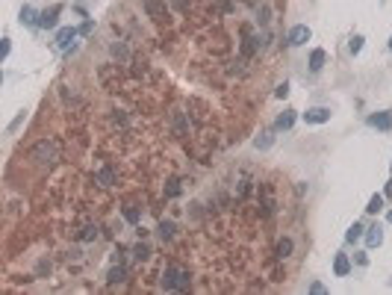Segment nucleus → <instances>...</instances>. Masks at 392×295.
I'll return each mask as SVG.
<instances>
[{
  "instance_id": "obj_26",
  "label": "nucleus",
  "mask_w": 392,
  "mask_h": 295,
  "mask_svg": "<svg viewBox=\"0 0 392 295\" xmlns=\"http://www.w3.org/2000/svg\"><path fill=\"white\" fill-rule=\"evenodd\" d=\"M94 236H97V230H94V228H86L80 239H83V242H89V239H94Z\"/></svg>"
},
{
  "instance_id": "obj_15",
  "label": "nucleus",
  "mask_w": 392,
  "mask_h": 295,
  "mask_svg": "<svg viewBox=\"0 0 392 295\" xmlns=\"http://www.w3.org/2000/svg\"><path fill=\"white\" fill-rule=\"evenodd\" d=\"M124 222H130V225H139V222H142V213H139V207H124Z\"/></svg>"
},
{
  "instance_id": "obj_24",
  "label": "nucleus",
  "mask_w": 392,
  "mask_h": 295,
  "mask_svg": "<svg viewBox=\"0 0 392 295\" xmlns=\"http://www.w3.org/2000/svg\"><path fill=\"white\" fill-rule=\"evenodd\" d=\"M136 257H139V260H148V257H151V248H148V245H136Z\"/></svg>"
},
{
  "instance_id": "obj_23",
  "label": "nucleus",
  "mask_w": 392,
  "mask_h": 295,
  "mask_svg": "<svg viewBox=\"0 0 392 295\" xmlns=\"http://www.w3.org/2000/svg\"><path fill=\"white\" fill-rule=\"evenodd\" d=\"M165 195H168V198H177V195H180V183H177V180H168V189H165Z\"/></svg>"
},
{
  "instance_id": "obj_21",
  "label": "nucleus",
  "mask_w": 392,
  "mask_h": 295,
  "mask_svg": "<svg viewBox=\"0 0 392 295\" xmlns=\"http://www.w3.org/2000/svg\"><path fill=\"white\" fill-rule=\"evenodd\" d=\"M271 142H274V136H271V133H263V136H260L254 145H257L260 151H266V148H271Z\"/></svg>"
},
{
  "instance_id": "obj_7",
  "label": "nucleus",
  "mask_w": 392,
  "mask_h": 295,
  "mask_svg": "<svg viewBox=\"0 0 392 295\" xmlns=\"http://www.w3.org/2000/svg\"><path fill=\"white\" fill-rule=\"evenodd\" d=\"M369 127H378V130H390L392 127V112H375V115H369Z\"/></svg>"
},
{
  "instance_id": "obj_6",
  "label": "nucleus",
  "mask_w": 392,
  "mask_h": 295,
  "mask_svg": "<svg viewBox=\"0 0 392 295\" xmlns=\"http://www.w3.org/2000/svg\"><path fill=\"white\" fill-rule=\"evenodd\" d=\"M59 12H62V6H50V9H44V12H38V27H56V18H59Z\"/></svg>"
},
{
  "instance_id": "obj_12",
  "label": "nucleus",
  "mask_w": 392,
  "mask_h": 295,
  "mask_svg": "<svg viewBox=\"0 0 392 295\" xmlns=\"http://www.w3.org/2000/svg\"><path fill=\"white\" fill-rule=\"evenodd\" d=\"M21 24H35V27H38V15H35L32 6H24V9H21Z\"/></svg>"
},
{
  "instance_id": "obj_19",
  "label": "nucleus",
  "mask_w": 392,
  "mask_h": 295,
  "mask_svg": "<svg viewBox=\"0 0 392 295\" xmlns=\"http://www.w3.org/2000/svg\"><path fill=\"white\" fill-rule=\"evenodd\" d=\"M97 180H100L103 186H112V183H115V171H109V168H103V171H97Z\"/></svg>"
},
{
  "instance_id": "obj_25",
  "label": "nucleus",
  "mask_w": 392,
  "mask_h": 295,
  "mask_svg": "<svg viewBox=\"0 0 392 295\" xmlns=\"http://www.w3.org/2000/svg\"><path fill=\"white\" fill-rule=\"evenodd\" d=\"M274 95H277V98H286V95H289V83H280V86L274 89Z\"/></svg>"
},
{
  "instance_id": "obj_14",
  "label": "nucleus",
  "mask_w": 392,
  "mask_h": 295,
  "mask_svg": "<svg viewBox=\"0 0 392 295\" xmlns=\"http://www.w3.org/2000/svg\"><path fill=\"white\" fill-rule=\"evenodd\" d=\"M384 210V195H372V201H369V207H366V213H372V216H378Z\"/></svg>"
},
{
  "instance_id": "obj_27",
  "label": "nucleus",
  "mask_w": 392,
  "mask_h": 295,
  "mask_svg": "<svg viewBox=\"0 0 392 295\" xmlns=\"http://www.w3.org/2000/svg\"><path fill=\"white\" fill-rule=\"evenodd\" d=\"M310 293L322 295V293H325V284H319V281H313V284H310Z\"/></svg>"
},
{
  "instance_id": "obj_16",
  "label": "nucleus",
  "mask_w": 392,
  "mask_h": 295,
  "mask_svg": "<svg viewBox=\"0 0 392 295\" xmlns=\"http://www.w3.org/2000/svg\"><path fill=\"white\" fill-rule=\"evenodd\" d=\"M156 233H159V239H162V242H168V239L174 236V225H171V222H162V225L156 228Z\"/></svg>"
},
{
  "instance_id": "obj_5",
  "label": "nucleus",
  "mask_w": 392,
  "mask_h": 295,
  "mask_svg": "<svg viewBox=\"0 0 392 295\" xmlns=\"http://www.w3.org/2000/svg\"><path fill=\"white\" fill-rule=\"evenodd\" d=\"M74 38H77V30H74V27H62V30L56 33V44H59L62 50H74V44H71Z\"/></svg>"
},
{
  "instance_id": "obj_28",
  "label": "nucleus",
  "mask_w": 392,
  "mask_h": 295,
  "mask_svg": "<svg viewBox=\"0 0 392 295\" xmlns=\"http://www.w3.org/2000/svg\"><path fill=\"white\" fill-rule=\"evenodd\" d=\"M387 222H390V225H392V210H390V213H387Z\"/></svg>"
},
{
  "instance_id": "obj_29",
  "label": "nucleus",
  "mask_w": 392,
  "mask_h": 295,
  "mask_svg": "<svg viewBox=\"0 0 392 295\" xmlns=\"http://www.w3.org/2000/svg\"><path fill=\"white\" fill-rule=\"evenodd\" d=\"M390 50H392V35H390Z\"/></svg>"
},
{
  "instance_id": "obj_10",
  "label": "nucleus",
  "mask_w": 392,
  "mask_h": 295,
  "mask_svg": "<svg viewBox=\"0 0 392 295\" xmlns=\"http://www.w3.org/2000/svg\"><path fill=\"white\" fill-rule=\"evenodd\" d=\"M381 242H384V230H381L378 225L369 228V233H366V245H369V248H378Z\"/></svg>"
},
{
  "instance_id": "obj_22",
  "label": "nucleus",
  "mask_w": 392,
  "mask_h": 295,
  "mask_svg": "<svg viewBox=\"0 0 392 295\" xmlns=\"http://www.w3.org/2000/svg\"><path fill=\"white\" fill-rule=\"evenodd\" d=\"M112 56H118V59H127V44H112Z\"/></svg>"
},
{
  "instance_id": "obj_17",
  "label": "nucleus",
  "mask_w": 392,
  "mask_h": 295,
  "mask_svg": "<svg viewBox=\"0 0 392 295\" xmlns=\"http://www.w3.org/2000/svg\"><path fill=\"white\" fill-rule=\"evenodd\" d=\"M124 278H127V269H121V266H118V269H109V275H106L109 284H121Z\"/></svg>"
},
{
  "instance_id": "obj_18",
  "label": "nucleus",
  "mask_w": 392,
  "mask_h": 295,
  "mask_svg": "<svg viewBox=\"0 0 392 295\" xmlns=\"http://www.w3.org/2000/svg\"><path fill=\"white\" fill-rule=\"evenodd\" d=\"M363 41H366V38H363V35H351V41H348V50H351V53H354V56H357V53H360V50H363Z\"/></svg>"
},
{
  "instance_id": "obj_3",
  "label": "nucleus",
  "mask_w": 392,
  "mask_h": 295,
  "mask_svg": "<svg viewBox=\"0 0 392 295\" xmlns=\"http://www.w3.org/2000/svg\"><path fill=\"white\" fill-rule=\"evenodd\" d=\"M142 6H145V12H148L151 18H156V21H165V18H168L165 0H142Z\"/></svg>"
},
{
  "instance_id": "obj_2",
  "label": "nucleus",
  "mask_w": 392,
  "mask_h": 295,
  "mask_svg": "<svg viewBox=\"0 0 392 295\" xmlns=\"http://www.w3.org/2000/svg\"><path fill=\"white\" fill-rule=\"evenodd\" d=\"M310 41V27L307 24H295L292 30H289V35H286V44L289 47H301V44H307Z\"/></svg>"
},
{
  "instance_id": "obj_13",
  "label": "nucleus",
  "mask_w": 392,
  "mask_h": 295,
  "mask_svg": "<svg viewBox=\"0 0 392 295\" xmlns=\"http://www.w3.org/2000/svg\"><path fill=\"white\" fill-rule=\"evenodd\" d=\"M292 248H295V242H292L289 236H283V239L277 242V257H289V254H292Z\"/></svg>"
},
{
  "instance_id": "obj_20",
  "label": "nucleus",
  "mask_w": 392,
  "mask_h": 295,
  "mask_svg": "<svg viewBox=\"0 0 392 295\" xmlns=\"http://www.w3.org/2000/svg\"><path fill=\"white\" fill-rule=\"evenodd\" d=\"M360 236H363V225H357V222H354V225L348 228V233H345V239H348V242H354V239H360Z\"/></svg>"
},
{
  "instance_id": "obj_1",
  "label": "nucleus",
  "mask_w": 392,
  "mask_h": 295,
  "mask_svg": "<svg viewBox=\"0 0 392 295\" xmlns=\"http://www.w3.org/2000/svg\"><path fill=\"white\" fill-rule=\"evenodd\" d=\"M162 287L165 290H189V272H180L177 266H168L162 272Z\"/></svg>"
},
{
  "instance_id": "obj_8",
  "label": "nucleus",
  "mask_w": 392,
  "mask_h": 295,
  "mask_svg": "<svg viewBox=\"0 0 392 295\" xmlns=\"http://www.w3.org/2000/svg\"><path fill=\"white\" fill-rule=\"evenodd\" d=\"M351 272V260H348V254H336L333 257V275L336 278H345Z\"/></svg>"
},
{
  "instance_id": "obj_9",
  "label": "nucleus",
  "mask_w": 392,
  "mask_h": 295,
  "mask_svg": "<svg viewBox=\"0 0 392 295\" xmlns=\"http://www.w3.org/2000/svg\"><path fill=\"white\" fill-rule=\"evenodd\" d=\"M325 59H328V56H325V50H322V47H316V50L310 53V71H313V74H319V71L325 68Z\"/></svg>"
},
{
  "instance_id": "obj_4",
  "label": "nucleus",
  "mask_w": 392,
  "mask_h": 295,
  "mask_svg": "<svg viewBox=\"0 0 392 295\" xmlns=\"http://www.w3.org/2000/svg\"><path fill=\"white\" fill-rule=\"evenodd\" d=\"M304 121L307 124H325V121H331V109L328 106H313V109L304 112Z\"/></svg>"
},
{
  "instance_id": "obj_11",
  "label": "nucleus",
  "mask_w": 392,
  "mask_h": 295,
  "mask_svg": "<svg viewBox=\"0 0 392 295\" xmlns=\"http://www.w3.org/2000/svg\"><path fill=\"white\" fill-rule=\"evenodd\" d=\"M295 118H298V115H295V109H286V112L277 118V124H274V127H277V130H289V127L295 124Z\"/></svg>"
}]
</instances>
